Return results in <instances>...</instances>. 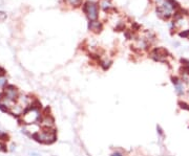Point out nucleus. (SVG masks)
Listing matches in <instances>:
<instances>
[{
    "instance_id": "nucleus-1",
    "label": "nucleus",
    "mask_w": 189,
    "mask_h": 156,
    "mask_svg": "<svg viewBox=\"0 0 189 156\" xmlns=\"http://www.w3.org/2000/svg\"><path fill=\"white\" fill-rule=\"evenodd\" d=\"M33 138L42 143H53L56 141L57 136H56V132L54 130L47 128L46 130L36 132L35 134H33Z\"/></svg>"
},
{
    "instance_id": "nucleus-13",
    "label": "nucleus",
    "mask_w": 189,
    "mask_h": 156,
    "mask_svg": "<svg viewBox=\"0 0 189 156\" xmlns=\"http://www.w3.org/2000/svg\"><path fill=\"white\" fill-rule=\"evenodd\" d=\"M5 18H6V14L4 12H0V21L5 20Z\"/></svg>"
},
{
    "instance_id": "nucleus-16",
    "label": "nucleus",
    "mask_w": 189,
    "mask_h": 156,
    "mask_svg": "<svg viewBox=\"0 0 189 156\" xmlns=\"http://www.w3.org/2000/svg\"><path fill=\"white\" fill-rule=\"evenodd\" d=\"M157 129H158V132L160 135H163V130L161 129V127L160 126H157Z\"/></svg>"
},
{
    "instance_id": "nucleus-18",
    "label": "nucleus",
    "mask_w": 189,
    "mask_h": 156,
    "mask_svg": "<svg viewBox=\"0 0 189 156\" xmlns=\"http://www.w3.org/2000/svg\"><path fill=\"white\" fill-rule=\"evenodd\" d=\"M0 151H6V149H5V146L3 143H0Z\"/></svg>"
},
{
    "instance_id": "nucleus-20",
    "label": "nucleus",
    "mask_w": 189,
    "mask_h": 156,
    "mask_svg": "<svg viewBox=\"0 0 189 156\" xmlns=\"http://www.w3.org/2000/svg\"><path fill=\"white\" fill-rule=\"evenodd\" d=\"M156 1H158V2H161L162 0H156Z\"/></svg>"
},
{
    "instance_id": "nucleus-14",
    "label": "nucleus",
    "mask_w": 189,
    "mask_h": 156,
    "mask_svg": "<svg viewBox=\"0 0 189 156\" xmlns=\"http://www.w3.org/2000/svg\"><path fill=\"white\" fill-rule=\"evenodd\" d=\"M179 105L181 106V108H184V109H187V110H189V107H188V105H187L186 103L180 102V103H179Z\"/></svg>"
},
{
    "instance_id": "nucleus-9",
    "label": "nucleus",
    "mask_w": 189,
    "mask_h": 156,
    "mask_svg": "<svg viewBox=\"0 0 189 156\" xmlns=\"http://www.w3.org/2000/svg\"><path fill=\"white\" fill-rule=\"evenodd\" d=\"M41 124H42L44 127H46V128H49L51 126L54 125V118H51V115L46 114L45 116H44V118L41 120Z\"/></svg>"
},
{
    "instance_id": "nucleus-5",
    "label": "nucleus",
    "mask_w": 189,
    "mask_h": 156,
    "mask_svg": "<svg viewBox=\"0 0 189 156\" xmlns=\"http://www.w3.org/2000/svg\"><path fill=\"white\" fill-rule=\"evenodd\" d=\"M173 10L172 6L170 5V3L168 1H165L163 5H160L159 8H157V13L158 15L163 19H168L171 16V10Z\"/></svg>"
},
{
    "instance_id": "nucleus-7",
    "label": "nucleus",
    "mask_w": 189,
    "mask_h": 156,
    "mask_svg": "<svg viewBox=\"0 0 189 156\" xmlns=\"http://www.w3.org/2000/svg\"><path fill=\"white\" fill-rule=\"evenodd\" d=\"M172 80V83L174 84V87H176V92L178 93L179 95H183L185 92V87H184V84L183 82H181L178 78H171Z\"/></svg>"
},
{
    "instance_id": "nucleus-11",
    "label": "nucleus",
    "mask_w": 189,
    "mask_h": 156,
    "mask_svg": "<svg viewBox=\"0 0 189 156\" xmlns=\"http://www.w3.org/2000/svg\"><path fill=\"white\" fill-rule=\"evenodd\" d=\"M180 37H182V38H187V37H189V29L180 33Z\"/></svg>"
},
{
    "instance_id": "nucleus-15",
    "label": "nucleus",
    "mask_w": 189,
    "mask_h": 156,
    "mask_svg": "<svg viewBox=\"0 0 189 156\" xmlns=\"http://www.w3.org/2000/svg\"><path fill=\"white\" fill-rule=\"evenodd\" d=\"M102 8H104V10H107V8H109V4L106 3V1H102Z\"/></svg>"
},
{
    "instance_id": "nucleus-8",
    "label": "nucleus",
    "mask_w": 189,
    "mask_h": 156,
    "mask_svg": "<svg viewBox=\"0 0 189 156\" xmlns=\"http://www.w3.org/2000/svg\"><path fill=\"white\" fill-rule=\"evenodd\" d=\"M88 28L94 33H100L102 29V24L98 21H90V24H88Z\"/></svg>"
},
{
    "instance_id": "nucleus-10",
    "label": "nucleus",
    "mask_w": 189,
    "mask_h": 156,
    "mask_svg": "<svg viewBox=\"0 0 189 156\" xmlns=\"http://www.w3.org/2000/svg\"><path fill=\"white\" fill-rule=\"evenodd\" d=\"M68 2L71 3L72 5H75V6H78V5L81 4L82 0H68Z\"/></svg>"
},
{
    "instance_id": "nucleus-12",
    "label": "nucleus",
    "mask_w": 189,
    "mask_h": 156,
    "mask_svg": "<svg viewBox=\"0 0 189 156\" xmlns=\"http://www.w3.org/2000/svg\"><path fill=\"white\" fill-rule=\"evenodd\" d=\"M6 84V79L5 78H0V88H2Z\"/></svg>"
},
{
    "instance_id": "nucleus-6",
    "label": "nucleus",
    "mask_w": 189,
    "mask_h": 156,
    "mask_svg": "<svg viewBox=\"0 0 189 156\" xmlns=\"http://www.w3.org/2000/svg\"><path fill=\"white\" fill-rule=\"evenodd\" d=\"M168 51L165 48H156L153 49V51L151 52V58L156 61H160V62H164L166 60V58L168 57Z\"/></svg>"
},
{
    "instance_id": "nucleus-19",
    "label": "nucleus",
    "mask_w": 189,
    "mask_h": 156,
    "mask_svg": "<svg viewBox=\"0 0 189 156\" xmlns=\"http://www.w3.org/2000/svg\"><path fill=\"white\" fill-rule=\"evenodd\" d=\"M4 73H5V70L3 68H1V67H0V77L4 76Z\"/></svg>"
},
{
    "instance_id": "nucleus-2",
    "label": "nucleus",
    "mask_w": 189,
    "mask_h": 156,
    "mask_svg": "<svg viewBox=\"0 0 189 156\" xmlns=\"http://www.w3.org/2000/svg\"><path fill=\"white\" fill-rule=\"evenodd\" d=\"M39 116H40V114H39L38 108L32 106L30 109H28L25 112L23 113L22 120L24 124L30 125V124H34L35 122H37L39 120Z\"/></svg>"
},
{
    "instance_id": "nucleus-17",
    "label": "nucleus",
    "mask_w": 189,
    "mask_h": 156,
    "mask_svg": "<svg viewBox=\"0 0 189 156\" xmlns=\"http://www.w3.org/2000/svg\"><path fill=\"white\" fill-rule=\"evenodd\" d=\"M111 156H123V154L121 153V152H114L113 154H111Z\"/></svg>"
},
{
    "instance_id": "nucleus-3",
    "label": "nucleus",
    "mask_w": 189,
    "mask_h": 156,
    "mask_svg": "<svg viewBox=\"0 0 189 156\" xmlns=\"http://www.w3.org/2000/svg\"><path fill=\"white\" fill-rule=\"evenodd\" d=\"M83 10L90 21H96L98 18V6L92 1H87L83 6Z\"/></svg>"
},
{
    "instance_id": "nucleus-4",
    "label": "nucleus",
    "mask_w": 189,
    "mask_h": 156,
    "mask_svg": "<svg viewBox=\"0 0 189 156\" xmlns=\"http://www.w3.org/2000/svg\"><path fill=\"white\" fill-rule=\"evenodd\" d=\"M3 97H4V101L6 106H10L8 103L15 102L17 100V97H18V92H17V89L16 87H14L13 85H8V87H5L4 89V93H3ZM3 104V105H5Z\"/></svg>"
}]
</instances>
